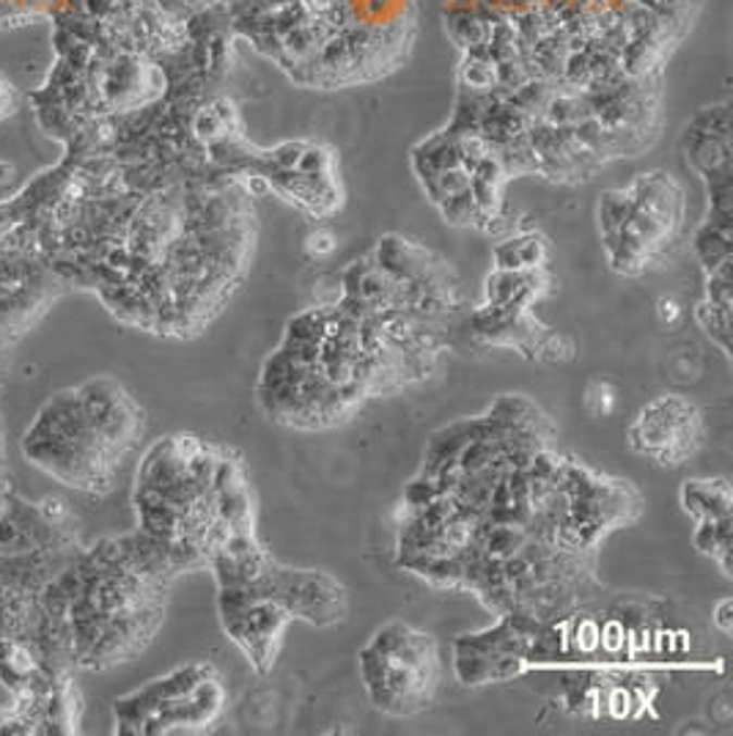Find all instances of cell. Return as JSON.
<instances>
[{
	"label": "cell",
	"mask_w": 733,
	"mask_h": 736,
	"mask_svg": "<svg viewBox=\"0 0 733 736\" xmlns=\"http://www.w3.org/2000/svg\"><path fill=\"white\" fill-rule=\"evenodd\" d=\"M358 668L371 703L393 718L423 712L443 676L437 640L405 621L380 626L358 654Z\"/></svg>",
	"instance_id": "1"
},
{
	"label": "cell",
	"mask_w": 733,
	"mask_h": 736,
	"mask_svg": "<svg viewBox=\"0 0 733 736\" xmlns=\"http://www.w3.org/2000/svg\"><path fill=\"white\" fill-rule=\"evenodd\" d=\"M243 599H272L289 610L291 619L308 621L313 626H333L347 619V588L330 577L327 572L313 569H289L266 558L264 566L243 586H223Z\"/></svg>",
	"instance_id": "2"
},
{
	"label": "cell",
	"mask_w": 733,
	"mask_h": 736,
	"mask_svg": "<svg viewBox=\"0 0 733 736\" xmlns=\"http://www.w3.org/2000/svg\"><path fill=\"white\" fill-rule=\"evenodd\" d=\"M630 448L662 467L684 464L704 446V415L684 396H659L637 412L630 426Z\"/></svg>",
	"instance_id": "3"
},
{
	"label": "cell",
	"mask_w": 733,
	"mask_h": 736,
	"mask_svg": "<svg viewBox=\"0 0 733 736\" xmlns=\"http://www.w3.org/2000/svg\"><path fill=\"white\" fill-rule=\"evenodd\" d=\"M218 604L225 635L245 651L256 671H270L275 665L286 626L295 621L289 610L272 599H243L232 591H220Z\"/></svg>",
	"instance_id": "4"
},
{
	"label": "cell",
	"mask_w": 733,
	"mask_h": 736,
	"mask_svg": "<svg viewBox=\"0 0 733 736\" xmlns=\"http://www.w3.org/2000/svg\"><path fill=\"white\" fill-rule=\"evenodd\" d=\"M470 330L479 341L492 347H514L538 360H567L574 354L572 341L538 325L531 308L481 305L470 316Z\"/></svg>",
	"instance_id": "5"
},
{
	"label": "cell",
	"mask_w": 733,
	"mask_h": 736,
	"mask_svg": "<svg viewBox=\"0 0 733 736\" xmlns=\"http://www.w3.org/2000/svg\"><path fill=\"white\" fill-rule=\"evenodd\" d=\"M77 396L83 401V410L91 417L94 429L99 432L104 442L116 453L127 457L138 446L144 435L146 417L144 410L135 404L133 396L110 377H97L91 383L80 385Z\"/></svg>",
	"instance_id": "6"
},
{
	"label": "cell",
	"mask_w": 733,
	"mask_h": 736,
	"mask_svg": "<svg viewBox=\"0 0 733 736\" xmlns=\"http://www.w3.org/2000/svg\"><path fill=\"white\" fill-rule=\"evenodd\" d=\"M209 673H214L209 662H190V665L171 671L167 676L154 678L140 690L119 698L116 707H113V712H116V734H140L154 714L179 703Z\"/></svg>",
	"instance_id": "7"
},
{
	"label": "cell",
	"mask_w": 733,
	"mask_h": 736,
	"mask_svg": "<svg viewBox=\"0 0 733 736\" xmlns=\"http://www.w3.org/2000/svg\"><path fill=\"white\" fill-rule=\"evenodd\" d=\"M261 176L270 185V190H275L277 196L300 207L311 217H319V221L335 215L344 203L341 182L335 174L308 176L300 171H266Z\"/></svg>",
	"instance_id": "8"
},
{
	"label": "cell",
	"mask_w": 733,
	"mask_h": 736,
	"mask_svg": "<svg viewBox=\"0 0 733 736\" xmlns=\"http://www.w3.org/2000/svg\"><path fill=\"white\" fill-rule=\"evenodd\" d=\"M549 273L538 270H495L484 284V305L533 308V302L547 295Z\"/></svg>",
	"instance_id": "9"
},
{
	"label": "cell",
	"mask_w": 733,
	"mask_h": 736,
	"mask_svg": "<svg viewBox=\"0 0 733 736\" xmlns=\"http://www.w3.org/2000/svg\"><path fill=\"white\" fill-rule=\"evenodd\" d=\"M684 157L689 169L706 182L733 179V146L731 135H706L684 129Z\"/></svg>",
	"instance_id": "10"
},
{
	"label": "cell",
	"mask_w": 733,
	"mask_h": 736,
	"mask_svg": "<svg viewBox=\"0 0 733 736\" xmlns=\"http://www.w3.org/2000/svg\"><path fill=\"white\" fill-rule=\"evenodd\" d=\"M679 498L695 522L722 520V516H731L733 509V492L725 478H689L682 484Z\"/></svg>",
	"instance_id": "11"
},
{
	"label": "cell",
	"mask_w": 733,
	"mask_h": 736,
	"mask_svg": "<svg viewBox=\"0 0 733 736\" xmlns=\"http://www.w3.org/2000/svg\"><path fill=\"white\" fill-rule=\"evenodd\" d=\"M731 217L733 215H728V212H706V221L695 232L693 250L706 275L720 267H728L733 261Z\"/></svg>",
	"instance_id": "12"
},
{
	"label": "cell",
	"mask_w": 733,
	"mask_h": 736,
	"mask_svg": "<svg viewBox=\"0 0 733 736\" xmlns=\"http://www.w3.org/2000/svg\"><path fill=\"white\" fill-rule=\"evenodd\" d=\"M495 255V270H538L547 267L549 259V239L544 234L531 232L511 237L492 250Z\"/></svg>",
	"instance_id": "13"
},
{
	"label": "cell",
	"mask_w": 733,
	"mask_h": 736,
	"mask_svg": "<svg viewBox=\"0 0 733 736\" xmlns=\"http://www.w3.org/2000/svg\"><path fill=\"white\" fill-rule=\"evenodd\" d=\"M731 516H722V520H704L695 522L693 545L700 556L711 558L717 566L722 569L725 577H731Z\"/></svg>",
	"instance_id": "14"
},
{
	"label": "cell",
	"mask_w": 733,
	"mask_h": 736,
	"mask_svg": "<svg viewBox=\"0 0 733 736\" xmlns=\"http://www.w3.org/2000/svg\"><path fill=\"white\" fill-rule=\"evenodd\" d=\"M475 7V3H473ZM445 30H448L450 41L462 52L484 50L489 45L492 25L484 17L475 14V9H448L445 12Z\"/></svg>",
	"instance_id": "15"
},
{
	"label": "cell",
	"mask_w": 733,
	"mask_h": 736,
	"mask_svg": "<svg viewBox=\"0 0 733 736\" xmlns=\"http://www.w3.org/2000/svg\"><path fill=\"white\" fill-rule=\"evenodd\" d=\"M632 215V198L626 190H607L599 198V207H596V221H599V234L601 242L610 245L618 237V232L626 226Z\"/></svg>",
	"instance_id": "16"
},
{
	"label": "cell",
	"mask_w": 733,
	"mask_h": 736,
	"mask_svg": "<svg viewBox=\"0 0 733 736\" xmlns=\"http://www.w3.org/2000/svg\"><path fill=\"white\" fill-rule=\"evenodd\" d=\"M459 86L473 93H489L497 88V64L489 59V50L464 52V61L459 66Z\"/></svg>",
	"instance_id": "17"
},
{
	"label": "cell",
	"mask_w": 733,
	"mask_h": 736,
	"mask_svg": "<svg viewBox=\"0 0 733 736\" xmlns=\"http://www.w3.org/2000/svg\"><path fill=\"white\" fill-rule=\"evenodd\" d=\"M695 322H698L700 330H704L722 352L731 354V313L720 311V308L711 305L709 300H704L695 308Z\"/></svg>",
	"instance_id": "18"
},
{
	"label": "cell",
	"mask_w": 733,
	"mask_h": 736,
	"mask_svg": "<svg viewBox=\"0 0 733 736\" xmlns=\"http://www.w3.org/2000/svg\"><path fill=\"white\" fill-rule=\"evenodd\" d=\"M295 171H300V174H308V176L335 174V171H338V154H335L333 146L311 144V140H308L306 151H302L300 163H297Z\"/></svg>",
	"instance_id": "19"
},
{
	"label": "cell",
	"mask_w": 733,
	"mask_h": 736,
	"mask_svg": "<svg viewBox=\"0 0 733 736\" xmlns=\"http://www.w3.org/2000/svg\"><path fill=\"white\" fill-rule=\"evenodd\" d=\"M306 248L311 255H330L335 250L333 232H327V228H316V232L308 234Z\"/></svg>",
	"instance_id": "20"
},
{
	"label": "cell",
	"mask_w": 733,
	"mask_h": 736,
	"mask_svg": "<svg viewBox=\"0 0 733 736\" xmlns=\"http://www.w3.org/2000/svg\"><path fill=\"white\" fill-rule=\"evenodd\" d=\"M711 621H715V626L720 629L722 635H725V638H731V633H733V604H731V599H722V602L717 604Z\"/></svg>",
	"instance_id": "21"
},
{
	"label": "cell",
	"mask_w": 733,
	"mask_h": 736,
	"mask_svg": "<svg viewBox=\"0 0 733 736\" xmlns=\"http://www.w3.org/2000/svg\"><path fill=\"white\" fill-rule=\"evenodd\" d=\"M659 316H662L664 322H673L682 316V308L675 305L673 300H668V297H662V300H659Z\"/></svg>",
	"instance_id": "22"
},
{
	"label": "cell",
	"mask_w": 733,
	"mask_h": 736,
	"mask_svg": "<svg viewBox=\"0 0 733 736\" xmlns=\"http://www.w3.org/2000/svg\"><path fill=\"white\" fill-rule=\"evenodd\" d=\"M12 104V88L7 86V80L0 77V116L7 113V108Z\"/></svg>",
	"instance_id": "23"
},
{
	"label": "cell",
	"mask_w": 733,
	"mask_h": 736,
	"mask_svg": "<svg viewBox=\"0 0 733 736\" xmlns=\"http://www.w3.org/2000/svg\"><path fill=\"white\" fill-rule=\"evenodd\" d=\"M209 3H225L228 7V3H237V0H209Z\"/></svg>",
	"instance_id": "24"
}]
</instances>
